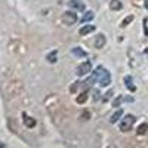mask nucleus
Returning <instances> with one entry per match:
<instances>
[{"label": "nucleus", "mask_w": 148, "mask_h": 148, "mask_svg": "<svg viewBox=\"0 0 148 148\" xmlns=\"http://www.w3.org/2000/svg\"><path fill=\"white\" fill-rule=\"evenodd\" d=\"M93 79H95V82H98V84L99 86H108L110 83H111V74H110V71L107 70V68H104V67H98L96 70H95V73H93V76H92Z\"/></svg>", "instance_id": "1"}, {"label": "nucleus", "mask_w": 148, "mask_h": 148, "mask_svg": "<svg viewBox=\"0 0 148 148\" xmlns=\"http://www.w3.org/2000/svg\"><path fill=\"white\" fill-rule=\"evenodd\" d=\"M133 123H135V117L132 114H127L123 117V120L120 121V130L121 132H129L133 126Z\"/></svg>", "instance_id": "2"}, {"label": "nucleus", "mask_w": 148, "mask_h": 148, "mask_svg": "<svg viewBox=\"0 0 148 148\" xmlns=\"http://www.w3.org/2000/svg\"><path fill=\"white\" fill-rule=\"evenodd\" d=\"M62 22L65 24V25H74V24L77 22V15L74 14L73 10H68V12H65V14L62 15Z\"/></svg>", "instance_id": "3"}, {"label": "nucleus", "mask_w": 148, "mask_h": 148, "mask_svg": "<svg viewBox=\"0 0 148 148\" xmlns=\"http://www.w3.org/2000/svg\"><path fill=\"white\" fill-rule=\"evenodd\" d=\"M89 71H92V64L89 62V61H86V62L80 64L76 68V74H77V76H84V74H88Z\"/></svg>", "instance_id": "4"}, {"label": "nucleus", "mask_w": 148, "mask_h": 148, "mask_svg": "<svg viewBox=\"0 0 148 148\" xmlns=\"http://www.w3.org/2000/svg\"><path fill=\"white\" fill-rule=\"evenodd\" d=\"M105 42H107L105 36H104V34H98V36L95 37L93 45H95V47H96V49H102V47H104V45H105Z\"/></svg>", "instance_id": "5"}, {"label": "nucleus", "mask_w": 148, "mask_h": 148, "mask_svg": "<svg viewBox=\"0 0 148 148\" xmlns=\"http://www.w3.org/2000/svg\"><path fill=\"white\" fill-rule=\"evenodd\" d=\"M68 6L71 9H77V10H84V3L80 2V0H70Z\"/></svg>", "instance_id": "6"}, {"label": "nucleus", "mask_w": 148, "mask_h": 148, "mask_svg": "<svg viewBox=\"0 0 148 148\" xmlns=\"http://www.w3.org/2000/svg\"><path fill=\"white\" fill-rule=\"evenodd\" d=\"M93 30H95V25H90V24H88V25H83V27L79 30V34H80V36H88V34H90Z\"/></svg>", "instance_id": "7"}, {"label": "nucleus", "mask_w": 148, "mask_h": 148, "mask_svg": "<svg viewBox=\"0 0 148 148\" xmlns=\"http://www.w3.org/2000/svg\"><path fill=\"white\" fill-rule=\"evenodd\" d=\"M125 83H126V88H127L130 92H135V90H136V88H135L133 80H132L130 76H126V77H125Z\"/></svg>", "instance_id": "8"}, {"label": "nucleus", "mask_w": 148, "mask_h": 148, "mask_svg": "<svg viewBox=\"0 0 148 148\" xmlns=\"http://www.w3.org/2000/svg\"><path fill=\"white\" fill-rule=\"evenodd\" d=\"M71 52H73V55H76V56H79V58L88 56V53H86L83 49H80V47H73V49H71Z\"/></svg>", "instance_id": "9"}, {"label": "nucleus", "mask_w": 148, "mask_h": 148, "mask_svg": "<svg viewBox=\"0 0 148 148\" xmlns=\"http://www.w3.org/2000/svg\"><path fill=\"white\" fill-rule=\"evenodd\" d=\"M121 3H120V0H111L110 2V8L113 9V10H120L121 9Z\"/></svg>", "instance_id": "10"}, {"label": "nucleus", "mask_w": 148, "mask_h": 148, "mask_svg": "<svg viewBox=\"0 0 148 148\" xmlns=\"http://www.w3.org/2000/svg\"><path fill=\"white\" fill-rule=\"evenodd\" d=\"M24 123H25V126L27 127H34L36 126V120L28 117V116H24Z\"/></svg>", "instance_id": "11"}, {"label": "nucleus", "mask_w": 148, "mask_h": 148, "mask_svg": "<svg viewBox=\"0 0 148 148\" xmlns=\"http://www.w3.org/2000/svg\"><path fill=\"white\" fill-rule=\"evenodd\" d=\"M56 58H58V52H56V51H52L51 53H47V56H46V59H47L51 64L56 62Z\"/></svg>", "instance_id": "12"}, {"label": "nucleus", "mask_w": 148, "mask_h": 148, "mask_svg": "<svg viewBox=\"0 0 148 148\" xmlns=\"http://www.w3.org/2000/svg\"><path fill=\"white\" fill-rule=\"evenodd\" d=\"M121 116H123V110H117L116 113H114L113 116H111L110 121H111V123H116V121H119V119H120Z\"/></svg>", "instance_id": "13"}, {"label": "nucleus", "mask_w": 148, "mask_h": 148, "mask_svg": "<svg viewBox=\"0 0 148 148\" xmlns=\"http://www.w3.org/2000/svg\"><path fill=\"white\" fill-rule=\"evenodd\" d=\"M148 130V123H142V125L138 127V135H144Z\"/></svg>", "instance_id": "14"}, {"label": "nucleus", "mask_w": 148, "mask_h": 148, "mask_svg": "<svg viewBox=\"0 0 148 148\" xmlns=\"http://www.w3.org/2000/svg\"><path fill=\"white\" fill-rule=\"evenodd\" d=\"M90 19H93V12H86V14L83 15V18H82V22L90 21Z\"/></svg>", "instance_id": "15"}, {"label": "nucleus", "mask_w": 148, "mask_h": 148, "mask_svg": "<svg viewBox=\"0 0 148 148\" xmlns=\"http://www.w3.org/2000/svg\"><path fill=\"white\" fill-rule=\"evenodd\" d=\"M86 99H88V95H86V93H80V96H77V102L79 104H83V102H86Z\"/></svg>", "instance_id": "16"}, {"label": "nucleus", "mask_w": 148, "mask_h": 148, "mask_svg": "<svg viewBox=\"0 0 148 148\" xmlns=\"http://www.w3.org/2000/svg\"><path fill=\"white\" fill-rule=\"evenodd\" d=\"M132 21H133V15L127 16V18H126L125 21H123V22H121V27H126V25H129V24H130Z\"/></svg>", "instance_id": "17"}, {"label": "nucleus", "mask_w": 148, "mask_h": 148, "mask_svg": "<svg viewBox=\"0 0 148 148\" xmlns=\"http://www.w3.org/2000/svg\"><path fill=\"white\" fill-rule=\"evenodd\" d=\"M120 102H121V96H119L117 99L114 101V107H119V105H120Z\"/></svg>", "instance_id": "18"}, {"label": "nucleus", "mask_w": 148, "mask_h": 148, "mask_svg": "<svg viewBox=\"0 0 148 148\" xmlns=\"http://www.w3.org/2000/svg\"><path fill=\"white\" fill-rule=\"evenodd\" d=\"M111 95H113V92H111V90H110V92H108V93L105 95V98H104V101H108V99H110V98H111Z\"/></svg>", "instance_id": "19"}, {"label": "nucleus", "mask_w": 148, "mask_h": 148, "mask_svg": "<svg viewBox=\"0 0 148 148\" xmlns=\"http://www.w3.org/2000/svg\"><path fill=\"white\" fill-rule=\"evenodd\" d=\"M145 8L148 9V0H145Z\"/></svg>", "instance_id": "20"}, {"label": "nucleus", "mask_w": 148, "mask_h": 148, "mask_svg": "<svg viewBox=\"0 0 148 148\" xmlns=\"http://www.w3.org/2000/svg\"><path fill=\"white\" fill-rule=\"evenodd\" d=\"M145 53H147V55H148V49H147V51H145Z\"/></svg>", "instance_id": "21"}]
</instances>
